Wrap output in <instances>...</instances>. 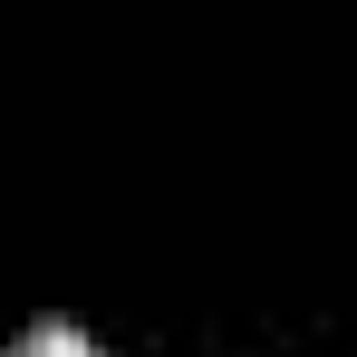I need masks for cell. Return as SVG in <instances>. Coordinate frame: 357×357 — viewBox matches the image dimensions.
I'll return each mask as SVG.
<instances>
[{
  "instance_id": "obj_1",
  "label": "cell",
  "mask_w": 357,
  "mask_h": 357,
  "mask_svg": "<svg viewBox=\"0 0 357 357\" xmlns=\"http://www.w3.org/2000/svg\"><path fill=\"white\" fill-rule=\"evenodd\" d=\"M10 357H107V348H97L87 328H68V319H39V328H29Z\"/></svg>"
}]
</instances>
